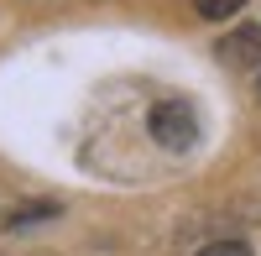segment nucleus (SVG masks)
I'll return each mask as SVG.
<instances>
[{
  "label": "nucleus",
  "mask_w": 261,
  "mask_h": 256,
  "mask_svg": "<svg viewBox=\"0 0 261 256\" xmlns=\"http://www.w3.org/2000/svg\"><path fill=\"white\" fill-rule=\"evenodd\" d=\"M146 136L162 152H193V141H199V110L188 99H157L146 110Z\"/></svg>",
  "instance_id": "obj_1"
},
{
  "label": "nucleus",
  "mask_w": 261,
  "mask_h": 256,
  "mask_svg": "<svg viewBox=\"0 0 261 256\" xmlns=\"http://www.w3.org/2000/svg\"><path fill=\"white\" fill-rule=\"evenodd\" d=\"M214 58H220L225 68H235V73H256V68H261V27L246 21V27L225 32L220 47H214Z\"/></svg>",
  "instance_id": "obj_2"
},
{
  "label": "nucleus",
  "mask_w": 261,
  "mask_h": 256,
  "mask_svg": "<svg viewBox=\"0 0 261 256\" xmlns=\"http://www.w3.org/2000/svg\"><path fill=\"white\" fill-rule=\"evenodd\" d=\"M58 215H63V204H58V199H37V204L11 209V215H6V230L16 236V230H32V225H42V220H58Z\"/></svg>",
  "instance_id": "obj_3"
},
{
  "label": "nucleus",
  "mask_w": 261,
  "mask_h": 256,
  "mask_svg": "<svg viewBox=\"0 0 261 256\" xmlns=\"http://www.w3.org/2000/svg\"><path fill=\"white\" fill-rule=\"evenodd\" d=\"M193 11H199L204 21H235L246 11V0H193Z\"/></svg>",
  "instance_id": "obj_4"
},
{
  "label": "nucleus",
  "mask_w": 261,
  "mask_h": 256,
  "mask_svg": "<svg viewBox=\"0 0 261 256\" xmlns=\"http://www.w3.org/2000/svg\"><path fill=\"white\" fill-rule=\"evenodd\" d=\"M193 256H251V241H241V236H225V241H209V246H199Z\"/></svg>",
  "instance_id": "obj_5"
},
{
  "label": "nucleus",
  "mask_w": 261,
  "mask_h": 256,
  "mask_svg": "<svg viewBox=\"0 0 261 256\" xmlns=\"http://www.w3.org/2000/svg\"><path fill=\"white\" fill-rule=\"evenodd\" d=\"M256 94H261V68H256Z\"/></svg>",
  "instance_id": "obj_6"
}]
</instances>
